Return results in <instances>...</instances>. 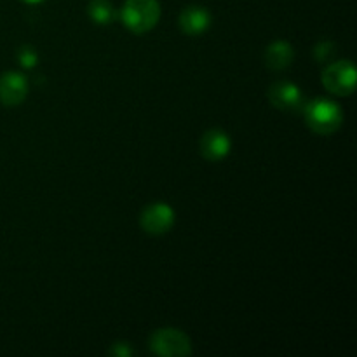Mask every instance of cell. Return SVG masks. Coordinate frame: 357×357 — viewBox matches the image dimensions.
Wrapping results in <instances>:
<instances>
[{"label": "cell", "instance_id": "6da1fadb", "mask_svg": "<svg viewBox=\"0 0 357 357\" xmlns=\"http://www.w3.org/2000/svg\"><path fill=\"white\" fill-rule=\"evenodd\" d=\"M303 117L310 131L316 135H333L344 124V112L340 105L326 98H317L303 105Z\"/></svg>", "mask_w": 357, "mask_h": 357}, {"label": "cell", "instance_id": "7a4b0ae2", "mask_svg": "<svg viewBox=\"0 0 357 357\" xmlns=\"http://www.w3.org/2000/svg\"><path fill=\"white\" fill-rule=\"evenodd\" d=\"M121 20L136 35L153 30L160 20L159 0H126L121 9Z\"/></svg>", "mask_w": 357, "mask_h": 357}, {"label": "cell", "instance_id": "3957f363", "mask_svg": "<svg viewBox=\"0 0 357 357\" xmlns=\"http://www.w3.org/2000/svg\"><path fill=\"white\" fill-rule=\"evenodd\" d=\"M149 347L153 354L162 357H185L192 354V340L176 328H160L153 331Z\"/></svg>", "mask_w": 357, "mask_h": 357}, {"label": "cell", "instance_id": "277c9868", "mask_svg": "<svg viewBox=\"0 0 357 357\" xmlns=\"http://www.w3.org/2000/svg\"><path fill=\"white\" fill-rule=\"evenodd\" d=\"M356 66L352 61L330 63L323 70V84L326 91L337 96H351L356 89Z\"/></svg>", "mask_w": 357, "mask_h": 357}, {"label": "cell", "instance_id": "5b68a950", "mask_svg": "<svg viewBox=\"0 0 357 357\" xmlns=\"http://www.w3.org/2000/svg\"><path fill=\"white\" fill-rule=\"evenodd\" d=\"M139 225L149 236H164L174 225V209L166 202H153L142 211Z\"/></svg>", "mask_w": 357, "mask_h": 357}, {"label": "cell", "instance_id": "8992f818", "mask_svg": "<svg viewBox=\"0 0 357 357\" xmlns=\"http://www.w3.org/2000/svg\"><path fill=\"white\" fill-rule=\"evenodd\" d=\"M268 101L282 112H296L303 107V94L296 84L278 80L268 87Z\"/></svg>", "mask_w": 357, "mask_h": 357}, {"label": "cell", "instance_id": "52a82bcc", "mask_svg": "<svg viewBox=\"0 0 357 357\" xmlns=\"http://www.w3.org/2000/svg\"><path fill=\"white\" fill-rule=\"evenodd\" d=\"M28 96V80L20 72H6L0 77V103L17 107Z\"/></svg>", "mask_w": 357, "mask_h": 357}, {"label": "cell", "instance_id": "ba28073f", "mask_svg": "<svg viewBox=\"0 0 357 357\" xmlns=\"http://www.w3.org/2000/svg\"><path fill=\"white\" fill-rule=\"evenodd\" d=\"M232 142L222 129H209L201 138V153L209 162H220L230 152Z\"/></svg>", "mask_w": 357, "mask_h": 357}, {"label": "cell", "instance_id": "9c48e42d", "mask_svg": "<svg viewBox=\"0 0 357 357\" xmlns=\"http://www.w3.org/2000/svg\"><path fill=\"white\" fill-rule=\"evenodd\" d=\"M178 21H180V28L183 33L190 35V37H199L211 26V14L206 7L188 6L181 10Z\"/></svg>", "mask_w": 357, "mask_h": 357}, {"label": "cell", "instance_id": "30bf717a", "mask_svg": "<svg viewBox=\"0 0 357 357\" xmlns=\"http://www.w3.org/2000/svg\"><path fill=\"white\" fill-rule=\"evenodd\" d=\"M293 59H295V49L286 40H275L265 49V65L272 72H282L291 65Z\"/></svg>", "mask_w": 357, "mask_h": 357}, {"label": "cell", "instance_id": "8fae6325", "mask_svg": "<svg viewBox=\"0 0 357 357\" xmlns=\"http://www.w3.org/2000/svg\"><path fill=\"white\" fill-rule=\"evenodd\" d=\"M87 14L96 24H110L115 20V7L110 0H91L87 6Z\"/></svg>", "mask_w": 357, "mask_h": 357}, {"label": "cell", "instance_id": "7c38bea8", "mask_svg": "<svg viewBox=\"0 0 357 357\" xmlns=\"http://www.w3.org/2000/svg\"><path fill=\"white\" fill-rule=\"evenodd\" d=\"M335 54H337V45H335V42L323 40L314 45V58L319 63L330 61Z\"/></svg>", "mask_w": 357, "mask_h": 357}, {"label": "cell", "instance_id": "4fadbf2b", "mask_svg": "<svg viewBox=\"0 0 357 357\" xmlns=\"http://www.w3.org/2000/svg\"><path fill=\"white\" fill-rule=\"evenodd\" d=\"M17 61L23 68H33L38 61V54L35 51V47L31 45H23V47L17 49Z\"/></svg>", "mask_w": 357, "mask_h": 357}, {"label": "cell", "instance_id": "5bb4252c", "mask_svg": "<svg viewBox=\"0 0 357 357\" xmlns=\"http://www.w3.org/2000/svg\"><path fill=\"white\" fill-rule=\"evenodd\" d=\"M108 354L115 357H131L132 354H136V351L128 344V342H115V344L108 349Z\"/></svg>", "mask_w": 357, "mask_h": 357}, {"label": "cell", "instance_id": "9a60e30c", "mask_svg": "<svg viewBox=\"0 0 357 357\" xmlns=\"http://www.w3.org/2000/svg\"><path fill=\"white\" fill-rule=\"evenodd\" d=\"M21 2L30 3V6H35V3H42V2H45V0H21Z\"/></svg>", "mask_w": 357, "mask_h": 357}]
</instances>
